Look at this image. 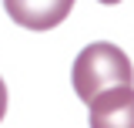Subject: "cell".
<instances>
[{
    "label": "cell",
    "mask_w": 134,
    "mask_h": 128,
    "mask_svg": "<svg viewBox=\"0 0 134 128\" xmlns=\"http://www.w3.org/2000/svg\"><path fill=\"white\" fill-rule=\"evenodd\" d=\"M97 3H121V0H97Z\"/></svg>",
    "instance_id": "cell-5"
},
{
    "label": "cell",
    "mask_w": 134,
    "mask_h": 128,
    "mask_svg": "<svg viewBox=\"0 0 134 128\" xmlns=\"http://www.w3.org/2000/svg\"><path fill=\"white\" fill-rule=\"evenodd\" d=\"M3 115H7V84L0 78V121H3Z\"/></svg>",
    "instance_id": "cell-4"
},
{
    "label": "cell",
    "mask_w": 134,
    "mask_h": 128,
    "mask_svg": "<svg viewBox=\"0 0 134 128\" xmlns=\"http://www.w3.org/2000/svg\"><path fill=\"white\" fill-rule=\"evenodd\" d=\"M70 81H74L77 98L91 105L107 88H117V84L134 88V67L127 61V54L121 47H114V44H87L74 61Z\"/></svg>",
    "instance_id": "cell-1"
},
{
    "label": "cell",
    "mask_w": 134,
    "mask_h": 128,
    "mask_svg": "<svg viewBox=\"0 0 134 128\" xmlns=\"http://www.w3.org/2000/svg\"><path fill=\"white\" fill-rule=\"evenodd\" d=\"M74 0H3V10L14 24L27 31H50L70 14Z\"/></svg>",
    "instance_id": "cell-3"
},
{
    "label": "cell",
    "mask_w": 134,
    "mask_h": 128,
    "mask_svg": "<svg viewBox=\"0 0 134 128\" xmlns=\"http://www.w3.org/2000/svg\"><path fill=\"white\" fill-rule=\"evenodd\" d=\"M87 108H91V128H134V88L131 84L107 88Z\"/></svg>",
    "instance_id": "cell-2"
}]
</instances>
